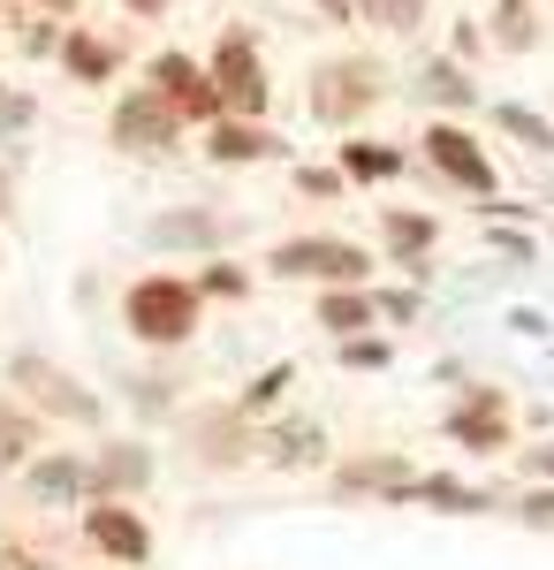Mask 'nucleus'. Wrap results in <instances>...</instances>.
Masks as SVG:
<instances>
[{
  "mask_svg": "<svg viewBox=\"0 0 554 570\" xmlns=\"http://www.w3.org/2000/svg\"><path fill=\"white\" fill-rule=\"evenodd\" d=\"M198 327H206V297H198L190 274L152 266V274H137V282L122 289V335H129V343L175 357V351L198 343Z\"/></svg>",
  "mask_w": 554,
  "mask_h": 570,
  "instance_id": "obj_1",
  "label": "nucleus"
},
{
  "mask_svg": "<svg viewBox=\"0 0 554 570\" xmlns=\"http://www.w3.org/2000/svg\"><path fill=\"white\" fill-rule=\"evenodd\" d=\"M0 389L16 395L23 411L53 419V426H77V434H99V426H107V395L91 389L77 365H61V357H46V351H16Z\"/></svg>",
  "mask_w": 554,
  "mask_h": 570,
  "instance_id": "obj_2",
  "label": "nucleus"
},
{
  "mask_svg": "<svg viewBox=\"0 0 554 570\" xmlns=\"http://www.w3.org/2000/svg\"><path fill=\"white\" fill-rule=\"evenodd\" d=\"M258 274H274V282H311V289H373L380 259H373L357 236H281V244H266Z\"/></svg>",
  "mask_w": 554,
  "mask_h": 570,
  "instance_id": "obj_3",
  "label": "nucleus"
},
{
  "mask_svg": "<svg viewBox=\"0 0 554 570\" xmlns=\"http://www.w3.org/2000/svg\"><path fill=\"white\" fill-rule=\"evenodd\" d=\"M387 99V69L373 53H327L319 69H311V85H304V107H311V122L319 130H357L373 107Z\"/></svg>",
  "mask_w": 554,
  "mask_h": 570,
  "instance_id": "obj_4",
  "label": "nucleus"
},
{
  "mask_svg": "<svg viewBox=\"0 0 554 570\" xmlns=\"http://www.w3.org/2000/svg\"><path fill=\"white\" fill-rule=\"evenodd\" d=\"M175 441H182V456H190L198 472H244V464H258V419L236 411V395L190 403V411L175 419Z\"/></svg>",
  "mask_w": 554,
  "mask_h": 570,
  "instance_id": "obj_5",
  "label": "nucleus"
},
{
  "mask_svg": "<svg viewBox=\"0 0 554 570\" xmlns=\"http://www.w3.org/2000/svg\"><path fill=\"white\" fill-rule=\"evenodd\" d=\"M206 77L220 91V115H236V122H266V107H274V77H266V53H258L251 31H220L214 53H206Z\"/></svg>",
  "mask_w": 554,
  "mask_h": 570,
  "instance_id": "obj_6",
  "label": "nucleus"
},
{
  "mask_svg": "<svg viewBox=\"0 0 554 570\" xmlns=\"http://www.w3.org/2000/svg\"><path fill=\"white\" fill-rule=\"evenodd\" d=\"M441 434H448V449H464V456H516V403H510V389L464 381L456 403L441 411Z\"/></svg>",
  "mask_w": 554,
  "mask_h": 570,
  "instance_id": "obj_7",
  "label": "nucleus"
},
{
  "mask_svg": "<svg viewBox=\"0 0 554 570\" xmlns=\"http://www.w3.org/2000/svg\"><path fill=\"white\" fill-rule=\"evenodd\" d=\"M418 160H426L448 190H464V198H502V168H494V153L478 145V130L448 122V115H433L426 130H418Z\"/></svg>",
  "mask_w": 554,
  "mask_h": 570,
  "instance_id": "obj_8",
  "label": "nucleus"
},
{
  "mask_svg": "<svg viewBox=\"0 0 554 570\" xmlns=\"http://www.w3.org/2000/svg\"><path fill=\"white\" fill-rule=\"evenodd\" d=\"M107 145H115V153H137V160H168V153L190 145V122H182L152 85H129L122 99H115V115H107Z\"/></svg>",
  "mask_w": 554,
  "mask_h": 570,
  "instance_id": "obj_9",
  "label": "nucleus"
},
{
  "mask_svg": "<svg viewBox=\"0 0 554 570\" xmlns=\"http://www.w3.org/2000/svg\"><path fill=\"white\" fill-rule=\"evenodd\" d=\"M410 487H418V464L403 449H357V456L327 464V494L335 502H387V510H403Z\"/></svg>",
  "mask_w": 554,
  "mask_h": 570,
  "instance_id": "obj_10",
  "label": "nucleus"
},
{
  "mask_svg": "<svg viewBox=\"0 0 554 570\" xmlns=\"http://www.w3.org/2000/svg\"><path fill=\"white\" fill-rule=\"evenodd\" d=\"M77 532H85L91 556H99V563H115V570H145V563H152V548H160L137 502H85Z\"/></svg>",
  "mask_w": 554,
  "mask_h": 570,
  "instance_id": "obj_11",
  "label": "nucleus"
},
{
  "mask_svg": "<svg viewBox=\"0 0 554 570\" xmlns=\"http://www.w3.org/2000/svg\"><path fill=\"white\" fill-rule=\"evenodd\" d=\"M236 244V220L220 206H160L145 220V252H175V259H220Z\"/></svg>",
  "mask_w": 554,
  "mask_h": 570,
  "instance_id": "obj_12",
  "label": "nucleus"
},
{
  "mask_svg": "<svg viewBox=\"0 0 554 570\" xmlns=\"http://www.w3.org/2000/svg\"><path fill=\"white\" fill-rule=\"evenodd\" d=\"M145 85L168 99L175 115L190 122V130H206V122H220V91L214 77H206V61L198 53H182V46H168V53H152V69H145Z\"/></svg>",
  "mask_w": 554,
  "mask_h": 570,
  "instance_id": "obj_13",
  "label": "nucleus"
},
{
  "mask_svg": "<svg viewBox=\"0 0 554 570\" xmlns=\"http://www.w3.org/2000/svg\"><path fill=\"white\" fill-rule=\"evenodd\" d=\"M16 480H23L31 510H85L91 502V449H39Z\"/></svg>",
  "mask_w": 554,
  "mask_h": 570,
  "instance_id": "obj_14",
  "label": "nucleus"
},
{
  "mask_svg": "<svg viewBox=\"0 0 554 570\" xmlns=\"http://www.w3.org/2000/svg\"><path fill=\"white\" fill-rule=\"evenodd\" d=\"M152 480H160L152 441L115 434V441H99V449H91V502H137Z\"/></svg>",
  "mask_w": 554,
  "mask_h": 570,
  "instance_id": "obj_15",
  "label": "nucleus"
},
{
  "mask_svg": "<svg viewBox=\"0 0 554 570\" xmlns=\"http://www.w3.org/2000/svg\"><path fill=\"white\" fill-rule=\"evenodd\" d=\"M380 252L395 274H410L418 289H426V274H433V244H441V220L426 214V206H380Z\"/></svg>",
  "mask_w": 554,
  "mask_h": 570,
  "instance_id": "obj_16",
  "label": "nucleus"
},
{
  "mask_svg": "<svg viewBox=\"0 0 554 570\" xmlns=\"http://www.w3.org/2000/svg\"><path fill=\"white\" fill-rule=\"evenodd\" d=\"M403 510H433V518H494L510 510V494L486 480H464V472H418V487L403 494Z\"/></svg>",
  "mask_w": 554,
  "mask_h": 570,
  "instance_id": "obj_17",
  "label": "nucleus"
},
{
  "mask_svg": "<svg viewBox=\"0 0 554 570\" xmlns=\"http://www.w3.org/2000/svg\"><path fill=\"white\" fill-rule=\"evenodd\" d=\"M198 153H206L214 168H266V160L289 153V137L266 130V122H236V115H220V122L198 130Z\"/></svg>",
  "mask_w": 554,
  "mask_h": 570,
  "instance_id": "obj_18",
  "label": "nucleus"
},
{
  "mask_svg": "<svg viewBox=\"0 0 554 570\" xmlns=\"http://www.w3.org/2000/svg\"><path fill=\"white\" fill-rule=\"evenodd\" d=\"M258 464H274V472H319L327 464V426L319 419H274V426H258Z\"/></svg>",
  "mask_w": 554,
  "mask_h": 570,
  "instance_id": "obj_19",
  "label": "nucleus"
},
{
  "mask_svg": "<svg viewBox=\"0 0 554 570\" xmlns=\"http://www.w3.org/2000/svg\"><path fill=\"white\" fill-rule=\"evenodd\" d=\"M418 99H426L433 115H478V85H471L464 61H448V53H433V61H418Z\"/></svg>",
  "mask_w": 554,
  "mask_h": 570,
  "instance_id": "obj_20",
  "label": "nucleus"
},
{
  "mask_svg": "<svg viewBox=\"0 0 554 570\" xmlns=\"http://www.w3.org/2000/svg\"><path fill=\"white\" fill-rule=\"evenodd\" d=\"M53 61L69 69V85H115V69H122V46L99 39V31H85V23H69Z\"/></svg>",
  "mask_w": 554,
  "mask_h": 570,
  "instance_id": "obj_21",
  "label": "nucleus"
},
{
  "mask_svg": "<svg viewBox=\"0 0 554 570\" xmlns=\"http://www.w3.org/2000/svg\"><path fill=\"white\" fill-rule=\"evenodd\" d=\"M335 168L349 183H395V176H410V153L387 145V137H357L349 130V145H335Z\"/></svg>",
  "mask_w": 554,
  "mask_h": 570,
  "instance_id": "obj_22",
  "label": "nucleus"
},
{
  "mask_svg": "<svg viewBox=\"0 0 554 570\" xmlns=\"http://www.w3.org/2000/svg\"><path fill=\"white\" fill-rule=\"evenodd\" d=\"M311 320H319L335 343H349V335H373V327H380V305H373V289H319V297H311Z\"/></svg>",
  "mask_w": 554,
  "mask_h": 570,
  "instance_id": "obj_23",
  "label": "nucleus"
},
{
  "mask_svg": "<svg viewBox=\"0 0 554 570\" xmlns=\"http://www.w3.org/2000/svg\"><path fill=\"white\" fill-rule=\"evenodd\" d=\"M39 449H46V419H39V411H23L16 395L0 389V472H23Z\"/></svg>",
  "mask_w": 554,
  "mask_h": 570,
  "instance_id": "obj_24",
  "label": "nucleus"
},
{
  "mask_svg": "<svg viewBox=\"0 0 554 570\" xmlns=\"http://www.w3.org/2000/svg\"><path fill=\"white\" fill-rule=\"evenodd\" d=\"M486 122H494L502 137H516L532 160H554V122L540 115V107H524V99H494V107H486Z\"/></svg>",
  "mask_w": 554,
  "mask_h": 570,
  "instance_id": "obj_25",
  "label": "nucleus"
},
{
  "mask_svg": "<svg viewBox=\"0 0 554 570\" xmlns=\"http://www.w3.org/2000/svg\"><path fill=\"white\" fill-rule=\"evenodd\" d=\"M297 389V357H274V365H258L251 381H244V389H236V411H244V419H258V426H266V419H274V411H281V395Z\"/></svg>",
  "mask_w": 554,
  "mask_h": 570,
  "instance_id": "obj_26",
  "label": "nucleus"
},
{
  "mask_svg": "<svg viewBox=\"0 0 554 570\" xmlns=\"http://www.w3.org/2000/svg\"><path fill=\"white\" fill-rule=\"evenodd\" d=\"M122 395H129V411H137V419H182V381H175V365L129 373Z\"/></svg>",
  "mask_w": 554,
  "mask_h": 570,
  "instance_id": "obj_27",
  "label": "nucleus"
},
{
  "mask_svg": "<svg viewBox=\"0 0 554 570\" xmlns=\"http://www.w3.org/2000/svg\"><path fill=\"white\" fill-rule=\"evenodd\" d=\"M190 282H198V297H206V305H251V289H258V274L244 259H228V252H220V259H198Z\"/></svg>",
  "mask_w": 554,
  "mask_h": 570,
  "instance_id": "obj_28",
  "label": "nucleus"
},
{
  "mask_svg": "<svg viewBox=\"0 0 554 570\" xmlns=\"http://www.w3.org/2000/svg\"><path fill=\"white\" fill-rule=\"evenodd\" d=\"M433 0H349V16L357 23H373V31H387V39H410L418 23H426Z\"/></svg>",
  "mask_w": 554,
  "mask_h": 570,
  "instance_id": "obj_29",
  "label": "nucleus"
},
{
  "mask_svg": "<svg viewBox=\"0 0 554 570\" xmlns=\"http://www.w3.org/2000/svg\"><path fill=\"white\" fill-rule=\"evenodd\" d=\"M494 46H502V53H532V46H540L532 0H494Z\"/></svg>",
  "mask_w": 554,
  "mask_h": 570,
  "instance_id": "obj_30",
  "label": "nucleus"
},
{
  "mask_svg": "<svg viewBox=\"0 0 554 570\" xmlns=\"http://www.w3.org/2000/svg\"><path fill=\"white\" fill-rule=\"evenodd\" d=\"M335 365L342 373H387L395 365V343H387L380 327L373 335H349V343H335Z\"/></svg>",
  "mask_w": 554,
  "mask_h": 570,
  "instance_id": "obj_31",
  "label": "nucleus"
},
{
  "mask_svg": "<svg viewBox=\"0 0 554 570\" xmlns=\"http://www.w3.org/2000/svg\"><path fill=\"white\" fill-rule=\"evenodd\" d=\"M373 305H380V327H410V320L426 312V289H418V282H403V289H373Z\"/></svg>",
  "mask_w": 554,
  "mask_h": 570,
  "instance_id": "obj_32",
  "label": "nucleus"
},
{
  "mask_svg": "<svg viewBox=\"0 0 554 570\" xmlns=\"http://www.w3.org/2000/svg\"><path fill=\"white\" fill-rule=\"evenodd\" d=\"M510 518L532 532H554V487H524V494H510Z\"/></svg>",
  "mask_w": 554,
  "mask_h": 570,
  "instance_id": "obj_33",
  "label": "nucleus"
},
{
  "mask_svg": "<svg viewBox=\"0 0 554 570\" xmlns=\"http://www.w3.org/2000/svg\"><path fill=\"white\" fill-rule=\"evenodd\" d=\"M31 122H39V99H31V91H16V85H0V145H8V137H23Z\"/></svg>",
  "mask_w": 554,
  "mask_h": 570,
  "instance_id": "obj_34",
  "label": "nucleus"
},
{
  "mask_svg": "<svg viewBox=\"0 0 554 570\" xmlns=\"http://www.w3.org/2000/svg\"><path fill=\"white\" fill-rule=\"evenodd\" d=\"M297 190L319 198V206H335L342 190H349V176H342V168H319V160H297Z\"/></svg>",
  "mask_w": 554,
  "mask_h": 570,
  "instance_id": "obj_35",
  "label": "nucleus"
},
{
  "mask_svg": "<svg viewBox=\"0 0 554 570\" xmlns=\"http://www.w3.org/2000/svg\"><path fill=\"white\" fill-rule=\"evenodd\" d=\"M486 252H502V259H540V228H494V220H486Z\"/></svg>",
  "mask_w": 554,
  "mask_h": 570,
  "instance_id": "obj_36",
  "label": "nucleus"
},
{
  "mask_svg": "<svg viewBox=\"0 0 554 570\" xmlns=\"http://www.w3.org/2000/svg\"><path fill=\"white\" fill-rule=\"evenodd\" d=\"M516 472H524V487H554V434L532 441V449H516Z\"/></svg>",
  "mask_w": 554,
  "mask_h": 570,
  "instance_id": "obj_37",
  "label": "nucleus"
},
{
  "mask_svg": "<svg viewBox=\"0 0 554 570\" xmlns=\"http://www.w3.org/2000/svg\"><path fill=\"white\" fill-rule=\"evenodd\" d=\"M547 312H532V305H510V335H524V343H547Z\"/></svg>",
  "mask_w": 554,
  "mask_h": 570,
  "instance_id": "obj_38",
  "label": "nucleus"
},
{
  "mask_svg": "<svg viewBox=\"0 0 554 570\" xmlns=\"http://www.w3.org/2000/svg\"><path fill=\"white\" fill-rule=\"evenodd\" d=\"M478 46H486V31H478V23H456V39H448V61H471Z\"/></svg>",
  "mask_w": 554,
  "mask_h": 570,
  "instance_id": "obj_39",
  "label": "nucleus"
},
{
  "mask_svg": "<svg viewBox=\"0 0 554 570\" xmlns=\"http://www.w3.org/2000/svg\"><path fill=\"white\" fill-rule=\"evenodd\" d=\"M122 8H129V16H137V23H160V16H168L175 0H122Z\"/></svg>",
  "mask_w": 554,
  "mask_h": 570,
  "instance_id": "obj_40",
  "label": "nucleus"
},
{
  "mask_svg": "<svg viewBox=\"0 0 554 570\" xmlns=\"http://www.w3.org/2000/svg\"><path fill=\"white\" fill-rule=\"evenodd\" d=\"M8 206H16V168L0 160V214H8Z\"/></svg>",
  "mask_w": 554,
  "mask_h": 570,
  "instance_id": "obj_41",
  "label": "nucleus"
},
{
  "mask_svg": "<svg viewBox=\"0 0 554 570\" xmlns=\"http://www.w3.org/2000/svg\"><path fill=\"white\" fill-rule=\"evenodd\" d=\"M46 16H53V23H69V16H77V0H39Z\"/></svg>",
  "mask_w": 554,
  "mask_h": 570,
  "instance_id": "obj_42",
  "label": "nucleus"
},
{
  "mask_svg": "<svg viewBox=\"0 0 554 570\" xmlns=\"http://www.w3.org/2000/svg\"><path fill=\"white\" fill-rule=\"evenodd\" d=\"M99 570H115V563H99Z\"/></svg>",
  "mask_w": 554,
  "mask_h": 570,
  "instance_id": "obj_43",
  "label": "nucleus"
}]
</instances>
